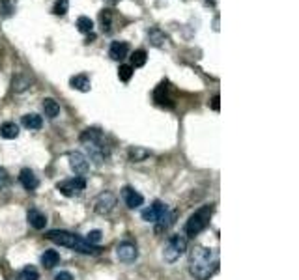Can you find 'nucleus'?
Listing matches in <instances>:
<instances>
[{"instance_id": "nucleus-1", "label": "nucleus", "mask_w": 299, "mask_h": 280, "mask_svg": "<svg viewBox=\"0 0 299 280\" xmlns=\"http://www.w3.org/2000/svg\"><path fill=\"white\" fill-rule=\"evenodd\" d=\"M219 269V254L213 249L195 245L189 252V273L196 280H209Z\"/></svg>"}, {"instance_id": "nucleus-2", "label": "nucleus", "mask_w": 299, "mask_h": 280, "mask_svg": "<svg viewBox=\"0 0 299 280\" xmlns=\"http://www.w3.org/2000/svg\"><path fill=\"white\" fill-rule=\"evenodd\" d=\"M45 237L49 241L56 243L60 247H65V249H71L75 252H81V254H86V256H97L101 254V247L99 245H92L88 243L86 239L75 235L71 232H65V230H49L45 233Z\"/></svg>"}, {"instance_id": "nucleus-3", "label": "nucleus", "mask_w": 299, "mask_h": 280, "mask_svg": "<svg viewBox=\"0 0 299 280\" xmlns=\"http://www.w3.org/2000/svg\"><path fill=\"white\" fill-rule=\"evenodd\" d=\"M213 204H204L189 217V221L185 223V233L189 237H195L202 230H206V226L209 224V219L213 215Z\"/></svg>"}, {"instance_id": "nucleus-4", "label": "nucleus", "mask_w": 299, "mask_h": 280, "mask_svg": "<svg viewBox=\"0 0 299 280\" xmlns=\"http://www.w3.org/2000/svg\"><path fill=\"white\" fill-rule=\"evenodd\" d=\"M187 251V237L183 233H176V235H170V239L167 241L165 249H163V258L168 263H174L176 260H179Z\"/></svg>"}, {"instance_id": "nucleus-5", "label": "nucleus", "mask_w": 299, "mask_h": 280, "mask_svg": "<svg viewBox=\"0 0 299 280\" xmlns=\"http://www.w3.org/2000/svg\"><path fill=\"white\" fill-rule=\"evenodd\" d=\"M56 189L62 193L64 196H79L86 189V179L83 176H75L69 179H64L60 183H56Z\"/></svg>"}, {"instance_id": "nucleus-6", "label": "nucleus", "mask_w": 299, "mask_h": 280, "mask_svg": "<svg viewBox=\"0 0 299 280\" xmlns=\"http://www.w3.org/2000/svg\"><path fill=\"white\" fill-rule=\"evenodd\" d=\"M116 202H118V198L112 195V193H101V195L97 196L95 200H93V211L97 215H109L116 207Z\"/></svg>"}, {"instance_id": "nucleus-7", "label": "nucleus", "mask_w": 299, "mask_h": 280, "mask_svg": "<svg viewBox=\"0 0 299 280\" xmlns=\"http://www.w3.org/2000/svg\"><path fill=\"white\" fill-rule=\"evenodd\" d=\"M69 167L73 170L77 176H86L88 170H90V163H88V157L81 153V151H69Z\"/></svg>"}, {"instance_id": "nucleus-8", "label": "nucleus", "mask_w": 299, "mask_h": 280, "mask_svg": "<svg viewBox=\"0 0 299 280\" xmlns=\"http://www.w3.org/2000/svg\"><path fill=\"white\" fill-rule=\"evenodd\" d=\"M168 211V205L163 204V202H159V200H155L153 204L150 205V207H146V209H142V221H146V223H157L159 219L163 217V215Z\"/></svg>"}, {"instance_id": "nucleus-9", "label": "nucleus", "mask_w": 299, "mask_h": 280, "mask_svg": "<svg viewBox=\"0 0 299 280\" xmlns=\"http://www.w3.org/2000/svg\"><path fill=\"white\" fill-rule=\"evenodd\" d=\"M116 256H118V260L123 261V263H131V261H135L139 258V249H137L135 243L123 241L116 247Z\"/></svg>"}, {"instance_id": "nucleus-10", "label": "nucleus", "mask_w": 299, "mask_h": 280, "mask_svg": "<svg viewBox=\"0 0 299 280\" xmlns=\"http://www.w3.org/2000/svg\"><path fill=\"white\" fill-rule=\"evenodd\" d=\"M121 198H123V202H125V205L129 209H137V207L144 204V196L137 193L133 187H123L121 189Z\"/></svg>"}, {"instance_id": "nucleus-11", "label": "nucleus", "mask_w": 299, "mask_h": 280, "mask_svg": "<svg viewBox=\"0 0 299 280\" xmlns=\"http://www.w3.org/2000/svg\"><path fill=\"white\" fill-rule=\"evenodd\" d=\"M153 99L157 105L161 107H168V109H172L174 107V99L168 95V83H161L155 88V92H153Z\"/></svg>"}, {"instance_id": "nucleus-12", "label": "nucleus", "mask_w": 299, "mask_h": 280, "mask_svg": "<svg viewBox=\"0 0 299 280\" xmlns=\"http://www.w3.org/2000/svg\"><path fill=\"white\" fill-rule=\"evenodd\" d=\"M19 183L25 187L27 191H34V189H37V185H39L37 176L30 168H23V170L19 172Z\"/></svg>"}, {"instance_id": "nucleus-13", "label": "nucleus", "mask_w": 299, "mask_h": 280, "mask_svg": "<svg viewBox=\"0 0 299 280\" xmlns=\"http://www.w3.org/2000/svg\"><path fill=\"white\" fill-rule=\"evenodd\" d=\"M176 217H178V211H174V209L170 211V209H168L167 213L163 215L157 223H155V233H157V235H159V233H165L170 226H174V223H176Z\"/></svg>"}, {"instance_id": "nucleus-14", "label": "nucleus", "mask_w": 299, "mask_h": 280, "mask_svg": "<svg viewBox=\"0 0 299 280\" xmlns=\"http://www.w3.org/2000/svg\"><path fill=\"white\" fill-rule=\"evenodd\" d=\"M127 55H129V45H127L125 41H112L111 49H109V56H111L112 60L120 62V60H123Z\"/></svg>"}, {"instance_id": "nucleus-15", "label": "nucleus", "mask_w": 299, "mask_h": 280, "mask_svg": "<svg viewBox=\"0 0 299 280\" xmlns=\"http://www.w3.org/2000/svg\"><path fill=\"white\" fill-rule=\"evenodd\" d=\"M148 39H150V43H151V45L159 47V49H163V47L170 41V37H168L167 34L157 27H153L151 30H148Z\"/></svg>"}, {"instance_id": "nucleus-16", "label": "nucleus", "mask_w": 299, "mask_h": 280, "mask_svg": "<svg viewBox=\"0 0 299 280\" xmlns=\"http://www.w3.org/2000/svg\"><path fill=\"white\" fill-rule=\"evenodd\" d=\"M27 219H28V224L34 228V230H43L47 224V217L41 211L37 209H30L27 213Z\"/></svg>"}, {"instance_id": "nucleus-17", "label": "nucleus", "mask_w": 299, "mask_h": 280, "mask_svg": "<svg viewBox=\"0 0 299 280\" xmlns=\"http://www.w3.org/2000/svg\"><path fill=\"white\" fill-rule=\"evenodd\" d=\"M81 142L83 144H95V142H103V133L97 127H88L83 131L81 135Z\"/></svg>"}, {"instance_id": "nucleus-18", "label": "nucleus", "mask_w": 299, "mask_h": 280, "mask_svg": "<svg viewBox=\"0 0 299 280\" xmlns=\"http://www.w3.org/2000/svg\"><path fill=\"white\" fill-rule=\"evenodd\" d=\"M69 84H71L73 90H79V92H90V88H92V86H90V77L84 73L71 77Z\"/></svg>"}, {"instance_id": "nucleus-19", "label": "nucleus", "mask_w": 299, "mask_h": 280, "mask_svg": "<svg viewBox=\"0 0 299 280\" xmlns=\"http://www.w3.org/2000/svg\"><path fill=\"white\" fill-rule=\"evenodd\" d=\"M41 107H43V112H45L47 118H51V120L58 118V114H60V105H58L53 97H45L43 103H41Z\"/></svg>"}, {"instance_id": "nucleus-20", "label": "nucleus", "mask_w": 299, "mask_h": 280, "mask_svg": "<svg viewBox=\"0 0 299 280\" xmlns=\"http://www.w3.org/2000/svg\"><path fill=\"white\" fill-rule=\"evenodd\" d=\"M0 137L6 140H11V139H17L19 137V125L13 123V121H6L0 125Z\"/></svg>"}, {"instance_id": "nucleus-21", "label": "nucleus", "mask_w": 299, "mask_h": 280, "mask_svg": "<svg viewBox=\"0 0 299 280\" xmlns=\"http://www.w3.org/2000/svg\"><path fill=\"white\" fill-rule=\"evenodd\" d=\"M23 125L30 131H37L41 129V125H43V118L39 114H25L23 116Z\"/></svg>"}, {"instance_id": "nucleus-22", "label": "nucleus", "mask_w": 299, "mask_h": 280, "mask_svg": "<svg viewBox=\"0 0 299 280\" xmlns=\"http://www.w3.org/2000/svg\"><path fill=\"white\" fill-rule=\"evenodd\" d=\"M150 155H151V151L146 148H142V146H133V148L129 149L131 163H142V161H146Z\"/></svg>"}, {"instance_id": "nucleus-23", "label": "nucleus", "mask_w": 299, "mask_h": 280, "mask_svg": "<svg viewBox=\"0 0 299 280\" xmlns=\"http://www.w3.org/2000/svg\"><path fill=\"white\" fill-rule=\"evenodd\" d=\"M58 261H60V254L56 251H45L41 254V265H43L45 269H53V267H56Z\"/></svg>"}, {"instance_id": "nucleus-24", "label": "nucleus", "mask_w": 299, "mask_h": 280, "mask_svg": "<svg viewBox=\"0 0 299 280\" xmlns=\"http://www.w3.org/2000/svg\"><path fill=\"white\" fill-rule=\"evenodd\" d=\"M112 17H114L112 9H103V11H99V23H101L103 32H111Z\"/></svg>"}, {"instance_id": "nucleus-25", "label": "nucleus", "mask_w": 299, "mask_h": 280, "mask_svg": "<svg viewBox=\"0 0 299 280\" xmlns=\"http://www.w3.org/2000/svg\"><path fill=\"white\" fill-rule=\"evenodd\" d=\"M146 60H148L146 51H144V49H139V51H135V53L131 55V67H133V69H135V67H142V65L146 64Z\"/></svg>"}, {"instance_id": "nucleus-26", "label": "nucleus", "mask_w": 299, "mask_h": 280, "mask_svg": "<svg viewBox=\"0 0 299 280\" xmlns=\"http://www.w3.org/2000/svg\"><path fill=\"white\" fill-rule=\"evenodd\" d=\"M37 279H39V273H37V269L32 267V265L23 267L17 275V280H37Z\"/></svg>"}, {"instance_id": "nucleus-27", "label": "nucleus", "mask_w": 299, "mask_h": 280, "mask_svg": "<svg viewBox=\"0 0 299 280\" xmlns=\"http://www.w3.org/2000/svg\"><path fill=\"white\" fill-rule=\"evenodd\" d=\"M77 28H79V32H83V34H92L93 32V21L90 17H79L77 19Z\"/></svg>"}, {"instance_id": "nucleus-28", "label": "nucleus", "mask_w": 299, "mask_h": 280, "mask_svg": "<svg viewBox=\"0 0 299 280\" xmlns=\"http://www.w3.org/2000/svg\"><path fill=\"white\" fill-rule=\"evenodd\" d=\"M28 88H30V79L23 77V75H19V77L13 79V90L15 92H25Z\"/></svg>"}, {"instance_id": "nucleus-29", "label": "nucleus", "mask_w": 299, "mask_h": 280, "mask_svg": "<svg viewBox=\"0 0 299 280\" xmlns=\"http://www.w3.org/2000/svg\"><path fill=\"white\" fill-rule=\"evenodd\" d=\"M13 11H15L13 0H0V13H2L4 17H9Z\"/></svg>"}, {"instance_id": "nucleus-30", "label": "nucleus", "mask_w": 299, "mask_h": 280, "mask_svg": "<svg viewBox=\"0 0 299 280\" xmlns=\"http://www.w3.org/2000/svg\"><path fill=\"white\" fill-rule=\"evenodd\" d=\"M67 9H69V0H56L53 13H55V15H65Z\"/></svg>"}, {"instance_id": "nucleus-31", "label": "nucleus", "mask_w": 299, "mask_h": 280, "mask_svg": "<svg viewBox=\"0 0 299 280\" xmlns=\"http://www.w3.org/2000/svg\"><path fill=\"white\" fill-rule=\"evenodd\" d=\"M118 77H120V81H123V83H129L131 77H133V67L127 64L120 65V69H118Z\"/></svg>"}, {"instance_id": "nucleus-32", "label": "nucleus", "mask_w": 299, "mask_h": 280, "mask_svg": "<svg viewBox=\"0 0 299 280\" xmlns=\"http://www.w3.org/2000/svg\"><path fill=\"white\" fill-rule=\"evenodd\" d=\"M9 174H8V170L6 168H2L0 167V191H4V189H8L9 187Z\"/></svg>"}, {"instance_id": "nucleus-33", "label": "nucleus", "mask_w": 299, "mask_h": 280, "mask_svg": "<svg viewBox=\"0 0 299 280\" xmlns=\"http://www.w3.org/2000/svg\"><path fill=\"white\" fill-rule=\"evenodd\" d=\"M103 233L101 230H92V232H88V235H86V241L92 243V245H97V243L101 241Z\"/></svg>"}, {"instance_id": "nucleus-34", "label": "nucleus", "mask_w": 299, "mask_h": 280, "mask_svg": "<svg viewBox=\"0 0 299 280\" xmlns=\"http://www.w3.org/2000/svg\"><path fill=\"white\" fill-rule=\"evenodd\" d=\"M55 280H73V275L69 271H60L55 277Z\"/></svg>"}, {"instance_id": "nucleus-35", "label": "nucleus", "mask_w": 299, "mask_h": 280, "mask_svg": "<svg viewBox=\"0 0 299 280\" xmlns=\"http://www.w3.org/2000/svg\"><path fill=\"white\" fill-rule=\"evenodd\" d=\"M219 101H221V97H219V93H215L213 99H211V109H213L215 112H219V109H221V105H219Z\"/></svg>"}, {"instance_id": "nucleus-36", "label": "nucleus", "mask_w": 299, "mask_h": 280, "mask_svg": "<svg viewBox=\"0 0 299 280\" xmlns=\"http://www.w3.org/2000/svg\"><path fill=\"white\" fill-rule=\"evenodd\" d=\"M105 2H109V4H114V2H118V0H105Z\"/></svg>"}, {"instance_id": "nucleus-37", "label": "nucleus", "mask_w": 299, "mask_h": 280, "mask_svg": "<svg viewBox=\"0 0 299 280\" xmlns=\"http://www.w3.org/2000/svg\"><path fill=\"white\" fill-rule=\"evenodd\" d=\"M208 2H209V4H215V0H208Z\"/></svg>"}]
</instances>
